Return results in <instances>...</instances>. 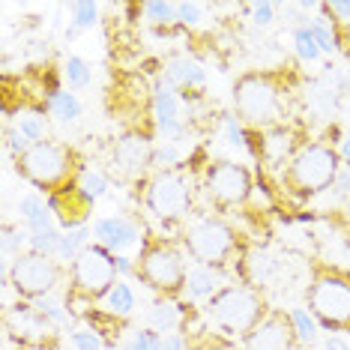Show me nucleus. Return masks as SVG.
<instances>
[{
	"label": "nucleus",
	"instance_id": "nucleus-1",
	"mask_svg": "<svg viewBox=\"0 0 350 350\" xmlns=\"http://www.w3.org/2000/svg\"><path fill=\"white\" fill-rule=\"evenodd\" d=\"M299 102V69L282 63L273 69H249L234 81V117L245 129H273L293 117Z\"/></svg>",
	"mask_w": 350,
	"mask_h": 350
},
{
	"label": "nucleus",
	"instance_id": "nucleus-2",
	"mask_svg": "<svg viewBox=\"0 0 350 350\" xmlns=\"http://www.w3.org/2000/svg\"><path fill=\"white\" fill-rule=\"evenodd\" d=\"M177 243L183 252L195 260L198 267H213L221 273H237L243 254L249 252V240L230 225L228 219H221L219 213H204L189 221H183L177 230Z\"/></svg>",
	"mask_w": 350,
	"mask_h": 350
},
{
	"label": "nucleus",
	"instance_id": "nucleus-3",
	"mask_svg": "<svg viewBox=\"0 0 350 350\" xmlns=\"http://www.w3.org/2000/svg\"><path fill=\"white\" fill-rule=\"evenodd\" d=\"M189 254L183 252L177 237H162L156 230L144 228V240H141V254L135 258V278L147 284L162 299H177L186 291V267Z\"/></svg>",
	"mask_w": 350,
	"mask_h": 350
},
{
	"label": "nucleus",
	"instance_id": "nucleus-4",
	"mask_svg": "<svg viewBox=\"0 0 350 350\" xmlns=\"http://www.w3.org/2000/svg\"><path fill=\"white\" fill-rule=\"evenodd\" d=\"M117 275L120 273H117L114 252H108L105 245H99V243H90L72 264H69L66 297H63L66 312L84 317L99 299L108 297L117 282H120Z\"/></svg>",
	"mask_w": 350,
	"mask_h": 350
},
{
	"label": "nucleus",
	"instance_id": "nucleus-5",
	"mask_svg": "<svg viewBox=\"0 0 350 350\" xmlns=\"http://www.w3.org/2000/svg\"><path fill=\"white\" fill-rule=\"evenodd\" d=\"M84 168L87 165L75 147L49 138L39 141V144H30L21 156H15V174L39 192H45V198L78 183Z\"/></svg>",
	"mask_w": 350,
	"mask_h": 350
},
{
	"label": "nucleus",
	"instance_id": "nucleus-6",
	"mask_svg": "<svg viewBox=\"0 0 350 350\" xmlns=\"http://www.w3.org/2000/svg\"><path fill=\"white\" fill-rule=\"evenodd\" d=\"M269 312H273V306L267 302L264 291H254L249 284H228L216 297L206 299L201 308L204 321L234 341H243Z\"/></svg>",
	"mask_w": 350,
	"mask_h": 350
},
{
	"label": "nucleus",
	"instance_id": "nucleus-7",
	"mask_svg": "<svg viewBox=\"0 0 350 350\" xmlns=\"http://www.w3.org/2000/svg\"><path fill=\"white\" fill-rule=\"evenodd\" d=\"M341 174V153L329 141H308L297 156L288 162V168L278 174V183L293 201L308 198L332 189V183Z\"/></svg>",
	"mask_w": 350,
	"mask_h": 350
},
{
	"label": "nucleus",
	"instance_id": "nucleus-8",
	"mask_svg": "<svg viewBox=\"0 0 350 350\" xmlns=\"http://www.w3.org/2000/svg\"><path fill=\"white\" fill-rule=\"evenodd\" d=\"M308 312L323 329L350 336V269L336 264H314L306 291Z\"/></svg>",
	"mask_w": 350,
	"mask_h": 350
},
{
	"label": "nucleus",
	"instance_id": "nucleus-9",
	"mask_svg": "<svg viewBox=\"0 0 350 350\" xmlns=\"http://www.w3.org/2000/svg\"><path fill=\"white\" fill-rule=\"evenodd\" d=\"M141 186H144L141 201H144L150 216L162 221V228L180 230L183 221H189L195 206V180L183 165L171 171H156Z\"/></svg>",
	"mask_w": 350,
	"mask_h": 350
},
{
	"label": "nucleus",
	"instance_id": "nucleus-10",
	"mask_svg": "<svg viewBox=\"0 0 350 350\" xmlns=\"http://www.w3.org/2000/svg\"><path fill=\"white\" fill-rule=\"evenodd\" d=\"M108 114L123 126V132H156V114H153V84H147L138 72H120L108 87L105 96Z\"/></svg>",
	"mask_w": 350,
	"mask_h": 350
},
{
	"label": "nucleus",
	"instance_id": "nucleus-11",
	"mask_svg": "<svg viewBox=\"0 0 350 350\" xmlns=\"http://www.w3.org/2000/svg\"><path fill=\"white\" fill-rule=\"evenodd\" d=\"M66 275H69V267L63 260L51 258V254H39L33 249L21 252L3 269V282L18 293V299H27V302L51 297Z\"/></svg>",
	"mask_w": 350,
	"mask_h": 350
},
{
	"label": "nucleus",
	"instance_id": "nucleus-12",
	"mask_svg": "<svg viewBox=\"0 0 350 350\" xmlns=\"http://www.w3.org/2000/svg\"><path fill=\"white\" fill-rule=\"evenodd\" d=\"M201 189L206 195V201L213 204V210L230 213L240 210L249 204V198L254 192V180L252 171L245 165L234 162V159H210L201 177Z\"/></svg>",
	"mask_w": 350,
	"mask_h": 350
},
{
	"label": "nucleus",
	"instance_id": "nucleus-13",
	"mask_svg": "<svg viewBox=\"0 0 350 350\" xmlns=\"http://www.w3.org/2000/svg\"><path fill=\"white\" fill-rule=\"evenodd\" d=\"M153 135L123 132L108 150V171L117 183H144L147 171H153Z\"/></svg>",
	"mask_w": 350,
	"mask_h": 350
},
{
	"label": "nucleus",
	"instance_id": "nucleus-14",
	"mask_svg": "<svg viewBox=\"0 0 350 350\" xmlns=\"http://www.w3.org/2000/svg\"><path fill=\"white\" fill-rule=\"evenodd\" d=\"M306 132L299 126H273V129H249V150L258 159V165H264L267 171L282 174L288 168V162L306 147Z\"/></svg>",
	"mask_w": 350,
	"mask_h": 350
},
{
	"label": "nucleus",
	"instance_id": "nucleus-15",
	"mask_svg": "<svg viewBox=\"0 0 350 350\" xmlns=\"http://www.w3.org/2000/svg\"><path fill=\"white\" fill-rule=\"evenodd\" d=\"M240 345L243 350H306L297 336L291 312H284V308H273Z\"/></svg>",
	"mask_w": 350,
	"mask_h": 350
},
{
	"label": "nucleus",
	"instance_id": "nucleus-16",
	"mask_svg": "<svg viewBox=\"0 0 350 350\" xmlns=\"http://www.w3.org/2000/svg\"><path fill=\"white\" fill-rule=\"evenodd\" d=\"M54 213V219L60 221L63 230H75V228H87V219H90L93 213V198L81 192V186L78 183H72V186L60 189V192H54L45 198Z\"/></svg>",
	"mask_w": 350,
	"mask_h": 350
},
{
	"label": "nucleus",
	"instance_id": "nucleus-17",
	"mask_svg": "<svg viewBox=\"0 0 350 350\" xmlns=\"http://www.w3.org/2000/svg\"><path fill=\"white\" fill-rule=\"evenodd\" d=\"M90 230H93V243L105 245V249L114 252V254H123L126 249L138 245V240H144V237H141V225L132 219H126V216L96 219Z\"/></svg>",
	"mask_w": 350,
	"mask_h": 350
},
{
	"label": "nucleus",
	"instance_id": "nucleus-18",
	"mask_svg": "<svg viewBox=\"0 0 350 350\" xmlns=\"http://www.w3.org/2000/svg\"><path fill=\"white\" fill-rule=\"evenodd\" d=\"M198 314L195 306L189 302V312H186V321H183L180 332L186 336V350H243L240 341L221 336V332H216L213 326H201L198 323Z\"/></svg>",
	"mask_w": 350,
	"mask_h": 350
},
{
	"label": "nucleus",
	"instance_id": "nucleus-19",
	"mask_svg": "<svg viewBox=\"0 0 350 350\" xmlns=\"http://www.w3.org/2000/svg\"><path fill=\"white\" fill-rule=\"evenodd\" d=\"M275 275V258L260 245H249V252L243 254L240 267H237V278L240 284H249V288L260 291L264 284H269V278Z\"/></svg>",
	"mask_w": 350,
	"mask_h": 350
},
{
	"label": "nucleus",
	"instance_id": "nucleus-20",
	"mask_svg": "<svg viewBox=\"0 0 350 350\" xmlns=\"http://www.w3.org/2000/svg\"><path fill=\"white\" fill-rule=\"evenodd\" d=\"M162 78L177 93H195V90H201L204 87L206 72H204L201 63L192 60V57H171L168 63H165V69H162Z\"/></svg>",
	"mask_w": 350,
	"mask_h": 350
},
{
	"label": "nucleus",
	"instance_id": "nucleus-21",
	"mask_svg": "<svg viewBox=\"0 0 350 350\" xmlns=\"http://www.w3.org/2000/svg\"><path fill=\"white\" fill-rule=\"evenodd\" d=\"M221 288H228V273H221V269H213V267H195V269H189V275H186V297L189 302L192 299H210V297H216V293Z\"/></svg>",
	"mask_w": 350,
	"mask_h": 350
},
{
	"label": "nucleus",
	"instance_id": "nucleus-22",
	"mask_svg": "<svg viewBox=\"0 0 350 350\" xmlns=\"http://www.w3.org/2000/svg\"><path fill=\"white\" fill-rule=\"evenodd\" d=\"M186 312H189L186 302L162 299V297H159V299L153 302V306H150V312H147L150 329L162 332V336H168V332H180L183 321H186Z\"/></svg>",
	"mask_w": 350,
	"mask_h": 350
},
{
	"label": "nucleus",
	"instance_id": "nucleus-23",
	"mask_svg": "<svg viewBox=\"0 0 350 350\" xmlns=\"http://www.w3.org/2000/svg\"><path fill=\"white\" fill-rule=\"evenodd\" d=\"M84 321L90 323V329L105 341V347H117L123 345V332H126V317L114 314L111 308H90L84 314Z\"/></svg>",
	"mask_w": 350,
	"mask_h": 350
},
{
	"label": "nucleus",
	"instance_id": "nucleus-24",
	"mask_svg": "<svg viewBox=\"0 0 350 350\" xmlns=\"http://www.w3.org/2000/svg\"><path fill=\"white\" fill-rule=\"evenodd\" d=\"M18 213H21V219H25V225L30 234H39V230H49L54 228L51 225V219H54V213H51V206L49 201H42L39 195H25L18 201Z\"/></svg>",
	"mask_w": 350,
	"mask_h": 350
},
{
	"label": "nucleus",
	"instance_id": "nucleus-25",
	"mask_svg": "<svg viewBox=\"0 0 350 350\" xmlns=\"http://www.w3.org/2000/svg\"><path fill=\"white\" fill-rule=\"evenodd\" d=\"M90 237L93 230L90 228H75V230H66L60 240V249H57V260H63V264H72V260L81 254L87 245H90Z\"/></svg>",
	"mask_w": 350,
	"mask_h": 350
},
{
	"label": "nucleus",
	"instance_id": "nucleus-26",
	"mask_svg": "<svg viewBox=\"0 0 350 350\" xmlns=\"http://www.w3.org/2000/svg\"><path fill=\"white\" fill-rule=\"evenodd\" d=\"M69 10H72V27L66 30V39L78 36L81 30H90L99 21V6L93 0H75Z\"/></svg>",
	"mask_w": 350,
	"mask_h": 350
},
{
	"label": "nucleus",
	"instance_id": "nucleus-27",
	"mask_svg": "<svg viewBox=\"0 0 350 350\" xmlns=\"http://www.w3.org/2000/svg\"><path fill=\"white\" fill-rule=\"evenodd\" d=\"M49 111H51L54 117H57L60 123H75L78 117H81V102H78L75 93L60 90V93H54V96H51Z\"/></svg>",
	"mask_w": 350,
	"mask_h": 350
},
{
	"label": "nucleus",
	"instance_id": "nucleus-28",
	"mask_svg": "<svg viewBox=\"0 0 350 350\" xmlns=\"http://www.w3.org/2000/svg\"><path fill=\"white\" fill-rule=\"evenodd\" d=\"M25 243L30 245V230L21 228V225H12V221H6L3 225V258H6V267H10L12 258H18V254L25 252Z\"/></svg>",
	"mask_w": 350,
	"mask_h": 350
},
{
	"label": "nucleus",
	"instance_id": "nucleus-29",
	"mask_svg": "<svg viewBox=\"0 0 350 350\" xmlns=\"http://www.w3.org/2000/svg\"><path fill=\"white\" fill-rule=\"evenodd\" d=\"M105 302H108V308H111L114 314L129 317V314H132V308H135V291H132V284L117 282L114 288H111V293L105 297Z\"/></svg>",
	"mask_w": 350,
	"mask_h": 350
},
{
	"label": "nucleus",
	"instance_id": "nucleus-30",
	"mask_svg": "<svg viewBox=\"0 0 350 350\" xmlns=\"http://www.w3.org/2000/svg\"><path fill=\"white\" fill-rule=\"evenodd\" d=\"M63 75H66L72 90H84V87H90V81H93V69L84 57H69L66 66H63Z\"/></svg>",
	"mask_w": 350,
	"mask_h": 350
},
{
	"label": "nucleus",
	"instance_id": "nucleus-31",
	"mask_svg": "<svg viewBox=\"0 0 350 350\" xmlns=\"http://www.w3.org/2000/svg\"><path fill=\"white\" fill-rule=\"evenodd\" d=\"M144 6V15L153 25L159 27H168V25H177V3H168V0H150V3H141Z\"/></svg>",
	"mask_w": 350,
	"mask_h": 350
},
{
	"label": "nucleus",
	"instance_id": "nucleus-32",
	"mask_svg": "<svg viewBox=\"0 0 350 350\" xmlns=\"http://www.w3.org/2000/svg\"><path fill=\"white\" fill-rule=\"evenodd\" d=\"M291 317H293V326H297V336H299V341L306 347L314 345V341L321 338V336H317V326H321V323L312 317V312H306V308H293Z\"/></svg>",
	"mask_w": 350,
	"mask_h": 350
},
{
	"label": "nucleus",
	"instance_id": "nucleus-33",
	"mask_svg": "<svg viewBox=\"0 0 350 350\" xmlns=\"http://www.w3.org/2000/svg\"><path fill=\"white\" fill-rule=\"evenodd\" d=\"M162 332L150 329V326H144V329H135L129 338L123 341V350H162Z\"/></svg>",
	"mask_w": 350,
	"mask_h": 350
},
{
	"label": "nucleus",
	"instance_id": "nucleus-34",
	"mask_svg": "<svg viewBox=\"0 0 350 350\" xmlns=\"http://www.w3.org/2000/svg\"><path fill=\"white\" fill-rule=\"evenodd\" d=\"M78 186H81V192H84V195H90L93 201H99V198H105V195H108V177H105L102 171L84 168V171H81V177H78Z\"/></svg>",
	"mask_w": 350,
	"mask_h": 350
},
{
	"label": "nucleus",
	"instance_id": "nucleus-35",
	"mask_svg": "<svg viewBox=\"0 0 350 350\" xmlns=\"http://www.w3.org/2000/svg\"><path fill=\"white\" fill-rule=\"evenodd\" d=\"M180 144H168V141H159L156 150H153V168L156 171H171V168H180Z\"/></svg>",
	"mask_w": 350,
	"mask_h": 350
},
{
	"label": "nucleus",
	"instance_id": "nucleus-36",
	"mask_svg": "<svg viewBox=\"0 0 350 350\" xmlns=\"http://www.w3.org/2000/svg\"><path fill=\"white\" fill-rule=\"evenodd\" d=\"M15 129H18L30 144H39V141H45V123H42V114H18V120H15Z\"/></svg>",
	"mask_w": 350,
	"mask_h": 350
},
{
	"label": "nucleus",
	"instance_id": "nucleus-37",
	"mask_svg": "<svg viewBox=\"0 0 350 350\" xmlns=\"http://www.w3.org/2000/svg\"><path fill=\"white\" fill-rule=\"evenodd\" d=\"M60 240H63V234H60L57 228L39 230V234H30V249L39 252V254H51V258H57Z\"/></svg>",
	"mask_w": 350,
	"mask_h": 350
},
{
	"label": "nucleus",
	"instance_id": "nucleus-38",
	"mask_svg": "<svg viewBox=\"0 0 350 350\" xmlns=\"http://www.w3.org/2000/svg\"><path fill=\"white\" fill-rule=\"evenodd\" d=\"M293 49H297L299 60L314 63L317 57H321V49H317V42H314V36H312V30H308V27H297V30H293Z\"/></svg>",
	"mask_w": 350,
	"mask_h": 350
},
{
	"label": "nucleus",
	"instance_id": "nucleus-39",
	"mask_svg": "<svg viewBox=\"0 0 350 350\" xmlns=\"http://www.w3.org/2000/svg\"><path fill=\"white\" fill-rule=\"evenodd\" d=\"M308 30H312V36H314V42H317V49H321V54L338 51V39H336V33H332L329 25H323V21H312Z\"/></svg>",
	"mask_w": 350,
	"mask_h": 350
},
{
	"label": "nucleus",
	"instance_id": "nucleus-40",
	"mask_svg": "<svg viewBox=\"0 0 350 350\" xmlns=\"http://www.w3.org/2000/svg\"><path fill=\"white\" fill-rule=\"evenodd\" d=\"M225 132H228V144L230 147H240V150H249V129L237 120L234 114H225Z\"/></svg>",
	"mask_w": 350,
	"mask_h": 350
},
{
	"label": "nucleus",
	"instance_id": "nucleus-41",
	"mask_svg": "<svg viewBox=\"0 0 350 350\" xmlns=\"http://www.w3.org/2000/svg\"><path fill=\"white\" fill-rule=\"evenodd\" d=\"M275 10H278V6H275V3H269V0H264V3H252V6H245V12H252V21H254L258 27L273 25V21H275Z\"/></svg>",
	"mask_w": 350,
	"mask_h": 350
},
{
	"label": "nucleus",
	"instance_id": "nucleus-42",
	"mask_svg": "<svg viewBox=\"0 0 350 350\" xmlns=\"http://www.w3.org/2000/svg\"><path fill=\"white\" fill-rule=\"evenodd\" d=\"M69 341L75 345V350H102L105 347V341H102L93 329H75L72 336H69Z\"/></svg>",
	"mask_w": 350,
	"mask_h": 350
},
{
	"label": "nucleus",
	"instance_id": "nucleus-43",
	"mask_svg": "<svg viewBox=\"0 0 350 350\" xmlns=\"http://www.w3.org/2000/svg\"><path fill=\"white\" fill-rule=\"evenodd\" d=\"M201 12H204L201 3H189V0H183V3H177V25L195 27L198 21H201Z\"/></svg>",
	"mask_w": 350,
	"mask_h": 350
},
{
	"label": "nucleus",
	"instance_id": "nucleus-44",
	"mask_svg": "<svg viewBox=\"0 0 350 350\" xmlns=\"http://www.w3.org/2000/svg\"><path fill=\"white\" fill-rule=\"evenodd\" d=\"M162 350H186V336L183 332H168L162 338Z\"/></svg>",
	"mask_w": 350,
	"mask_h": 350
},
{
	"label": "nucleus",
	"instance_id": "nucleus-45",
	"mask_svg": "<svg viewBox=\"0 0 350 350\" xmlns=\"http://www.w3.org/2000/svg\"><path fill=\"white\" fill-rule=\"evenodd\" d=\"M332 189H336V195H338V198L350 195V171H341L338 177H336V183H332Z\"/></svg>",
	"mask_w": 350,
	"mask_h": 350
},
{
	"label": "nucleus",
	"instance_id": "nucleus-46",
	"mask_svg": "<svg viewBox=\"0 0 350 350\" xmlns=\"http://www.w3.org/2000/svg\"><path fill=\"white\" fill-rule=\"evenodd\" d=\"M323 350H350V345L341 336H326L323 338Z\"/></svg>",
	"mask_w": 350,
	"mask_h": 350
},
{
	"label": "nucleus",
	"instance_id": "nucleus-47",
	"mask_svg": "<svg viewBox=\"0 0 350 350\" xmlns=\"http://www.w3.org/2000/svg\"><path fill=\"white\" fill-rule=\"evenodd\" d=\"M338 153H341V165H345V168L350 171V138L341 141V150H338Z\"/></svg>",
	"mask_w": 350,
	"mask_h": 350
},
{
	"label": "nucleus",
	"instance_id": "nucleus-48",
	"mask_svg": "<svg viewBox=\"0 0 350 350\" xmlns=\"http://www.w3.org/2000/svg\"><path fill=\"white\" fill-rule=\"evenodd\" d=\"M3 350H27V347L18 345V341H12V338H6V341H3Z\"/></svg>",
	"mask_w": 350,
	"mask_h": 350
},
{
	"label": "nucleus",
	"instance_id": "nucleus-49",
	"mask_svg": "<svg viewBox=\"0 0 350 350\" xmlns=\"http://www.w3.org/2000/svg\"><path fill=\"white\" fill-rule=\"evenodd\" d=\"M338 93H350V78H345V81L338 84Z\"/></svg>",
	"mask_w": 350,
	"mask_h": 350
},
{
	"label": "nucleus",
	"instance_id": "nucleus-50",
	"mask_svg": "<svg viewBox=\"0 0 350 350\" xmlns=\"http://www.w3.org/2000/svg\"><path fill=\"white\" fill-rule=\"evenodd\" d=\"M49 350H60V347H49Z\"/></svg>",
	"mask_w": 350,
	"mask_h": 350
}]
</instances>
